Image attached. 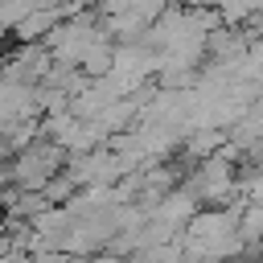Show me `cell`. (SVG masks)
<instances>
[{
	"instance_id": "1",
	"label": "cell",
	"mask_w": 263,
	"mask_h": 263,
	"mask_svg": "<svg viewBox=\"0 0 263 263\" xmlns=\"http://www.w3.org/2000/svg\"><path fill=\"white\" fill-rule=\"evenodd\" d=\"M62 152L66 148H58L53 140H33L29 148H21L16 156H12V181L21 185V189H45L58 173H62Z\"/></svg>"
},
{
	"instance_id": "2",
	"label": "cell",
	"mask_w": 263,
	"mask_h": 263,
	"mask_svg": "<svg viewBox=\"0 0 263 263\" xmlns=\"http://www.w3.org/2000/svg\"><path fill=\"white\" fill-rule=\"evenodd\" d=\"M189 251L193 255H226L234 251V222L226 214H201L189 222Z\"/></svg>"
},
{
	"instance_id": "3",
	"label": "cell",
	"mask_w": 263,
	"mask_h": 263,
	"mask_svg": "<svg viewBox=\"0 0 263 263\" xmlns=\"http://www.w3.org/2000/svg\"><path fill=\"white\" fill-rule=\"evenodd\" d=\"M37 107H41L37 103V86L16 82V78H4L0 82V132L12 127V123H21V119H29Z\"/></svg>"
},
{
	"instance_id": "4",
	"label": "cell",
	"mask_w": 263,
	"mask_h": 263,
	"mask_svg": "<svg viewBox=\"0 0 263 263\" xmlns=\"http://www.w3.org/2000/svg\"><path fill=\"white\" fill-rule=\"evenodd\" d=\"M201 193L205 197H222V193H230V168H226V160H205V168H201Z\"/></svg>"
},
{
	"instance_id": "5",
	"label": "cell",
	"mask_w": 263,
	"mask_h": 263,
	"mask_svg": "<svg viewBox=\"0 0 263 263\" xmlns=\"http://www.w3.org/2000/svg\"><path fill=\"white\" fill-rule=\"evenodd\" d=\"M37 4H41V0H0V33H4V29H16Z\"/></svg>"
},
{
	"instance_id": "6",
	"label": "cell",
	"mask_w": 263,
	"mask_h": 263,
	"mask_svg": "<svg viewBox=\"0 0 263 263\" xmlns=\"http://www.w3.org/2000/svg\"><path fill=\"white\" fill-rule=\"evenodd\" d=\"M8 152H12V148H8V140H4V136H0V160H4V156H8Z\"/></svg>"
},
{
	"instance_id": "7",
	"label": "cell",
	"mask_w": 263,
	"mask_h": 263,
	"mask_svg": "<svg viewBox=\"0 0 263 263\" xmlns=\"http://www.w3.org/2000/svg\"><path fill=\"white\" fill-rule=\"evenodd\" d=\"M189 4H197V8H205V4H210V0H189Z\"/></svg>"
}]
</instances>
